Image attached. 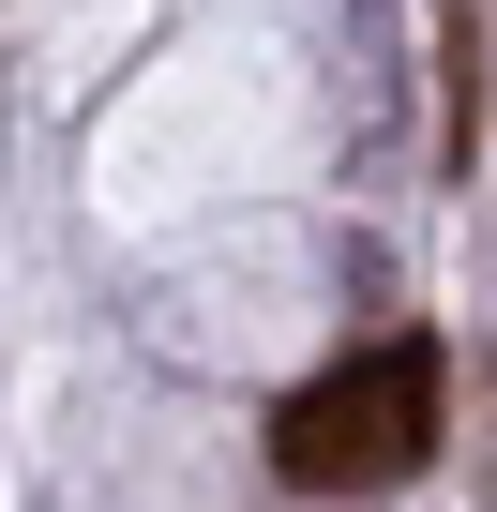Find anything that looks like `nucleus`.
I'll return each instance as SVG.
<instances>
[{"label": "nucleus", "instance_id": "f257e3e1", "mask_svg": "<svg viewBox=\"0 0 497 512\" xmlns=\"http://www.w3.org/2000/svg\"><path fill=\"white\" fill-rule=\"evenodd\" d=\"M437 407H452V347H437V332H392V347L332 362L317 392H287L272 467H287L302 497H392V482L437 452Z\"/></svg>", "mask_w": 497, "mask_h": 512}]
</instances>
